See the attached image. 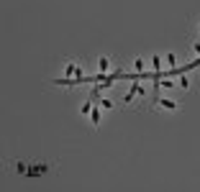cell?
<instances>
[{
  "mask_svg": "<svg viewBox=\"0 0 200 192\" xmlns=\"http://www.w3.org/2000/svg\"><path fill=\"white\" fill-rule=\"evenodd\" d=\"M90 118H92V123H98V120H100V110H98V108L90 110Z\"/></svg>",
  "mask_w": 200,
  "mask_h": 192,
  "instance_id": "6da1fadb",
  "label": "cell"
},
{
  "mask_svg": "<svg viewBox=\"0 0 200 192\" xmlns=\"http://www.w3.org/2000/svg\"><path fill=\"white\" fill-rule=\"evenodd\" d=\"M159 103L164 105V108H169V110H175V103H172V100H159Z\"/></svg>",
  "mask_w": 200,
  "mask_h": 192,
  "instance_id": "7a4b0ae2",
  "label": "cell"
}]
</instances>
